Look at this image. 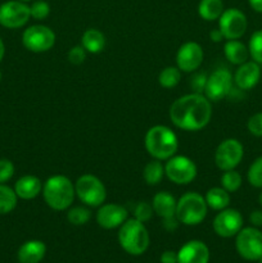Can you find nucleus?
<instances>
[{
    "label": "nucleus",
    "mask_w": 262,
    "mask_h": 263,
    "mask_svg": "<svg viewBox=\"0 0 262 263\" xmlns=\"http://www.w3.org/2000/svg\"><path fill=\"white\" fill-rule=\"evenodd\" d=\"M86 54L87 51L85 50L84 46L76 45L68 51L67 57H68V61L71 62L72 64H74V66H80V64L84 63L85 59H86Z\"/></svg>",
    "instance_id": "obj_35"
},
{
    "label": "nucleus",
    "mask_w": 262,
    "mask_h": 263,
    "mask_svg": "<svg viewBox=\"0 0 262 263\" xmlns=\"http://www.w3.org/2000/svg\"><path fill=\"white\" fill-rule=\"evenodd\" d=\"M46 253V246L40 240L26 241L18 249L20 263H39L43 261Z\"/></svg>",
    "instance_id": "obj_21"
},
{
    "label": "nucleus",
    "mask_w": 262,
    "mask_h": 263,
    "mask_svg": "<svg viewBox=\"0 0 262 263\" xmlns=\"http://www.w3.org/2000/svg\"><path fill=\"white\" fill-rule=\"evenodd\" d=\"M81 45L87 53L98 54L103 51L105 46V36L102 31L97 28H89L84 32L81 39Z\"/></svg>",
    "instance_id": "obj_23"
},
{
    "label": "nucleus",
    "mask_w": 262,
    "mask_h": 263,
    "mask_svg": "<svg viewBox=\"0 0 262 263\" xmlns=\"http://www.w3.org/2000/svg\"><path fill=\"white\" fill-rule=\"evenodd\" d=\"M205 203L213 211H222L230 204V195L223 187H211L204 195Z\"/></svg>",
    "instance_id": "obj_24"
},
{
    "label": "nucleus",
    "mask_w": 262,
    "mask_h": 263,
    "mask_svg": "<svg viewBox=\"0 0 262 263\" xmlns=\"http://www.w3.org/2000/svg\"><path fill=\"white\" fill-rule=\"evenodd\" d=\"M21 2H23V3H27V2H31V0H21Z\"/></svg>",
    "instance_id": "obj_45"
},
{
    "label": "nucleus",
    "mask_w": 262,
    "mask_h": 263,
    "mask_svg": "<svg viewBox=\"0 0 262 263\" xmlns=\"http://www.w3.org/2000/svg\"><path fill=\"white\" fill-rule=\"evenodd\" d=\"M249 220H251V223L254 228L262 226V211H253L249 216Z\"/></svg>",
    "instance_id": "obj_40"
},
{
    "label": "nucleus",
    "mask_w": 262,
    "mask_h": 263,
    "mask_svg": "<svg viewBox=\"0 0 262 263\" xmlns=\"http://www.w3.org/2000/svg\"><path fill=\"white\" fill-rule=\"evenodd\" d=\"M223 53H225L226 59L233 64L246 63L249 57V50L243 43L239 40H228L223 46Z\"/></svg>",
    "instance_id": "obj_22"
},
{
    "label": "nucleus",
    "mask_w": 262,
    "mask_h": 263,
    "mask_svg": "<svg viewBox=\"0 0 262 263\" xmlns=\"http://www.w3.org/2000/svg\"><path fill=\"white\" fill-rule=\"evenodd\" d=\"M0 80H2V72H0Z\"/></svg>",
    "instance_id": "obj_47"
},
{
    "label": "nucleus",
    "mask_w": 262,
    "mask_h": 263,
    "mask_svg": "<svg viewBox=\"0 0 262 263\" xmlns=\"http://www.w3.org/2000/svg\"><path fill=\"white\" fill-rule=\"evenodd\" d=\"M261 77V68L257 62H246L240 64L234 74V82L240 90H251L256 86Z\"/></svg>",
    "instance_id": "obj_19"
},
{
    "label": "nucleus",
    "mask_w": 262,
    "mask_h": 263,
    "mask_svg": "<svg viewBox=\"0 0 262 263\" xmlns=\"http://www.w3.org/2000/svg\"><path fill=\"white\" fill-rule=\"evenodd\" d=\"M118 241L126 253L131 256H141L149 248L151 238L144 222H140L136 218H131L126 220L120 226Z\"/></svg>",
    "instance_id": "obj_4"
},
{
    "label": "nucleus",
    "mask_w": 262,
    "mask_h": 263,
    "mask_svg": "<svg viewBox=\"0 0 262 263\" xmlns=\"http://www.w3.org/2000/svg\"><path fill=\"white\" fill-rule=\"evenodd\" d=\"M14 175V164L9 159H0V184L12 179Z\"/></svg>",
    "instance_id": "obj_37"
},
{
    "label": "nucleus",
    "mask_w": 262,
    "mask_h": 263,
    "mask_svg": "<svg viewBox=\"0 0 262 263\" xmlns=\"http://www.w3.org/2000/svg\"><path fill=\"white\" fill-rule=\"evenodd\" d=\"M221 186L229 193H234L241 186V176L235 170L223 171L221 176Z\"/></svg>",
    "instance_id": "obj_29"
},
{
    "label": "nucleus",
    "mask_w": 262,
    "mask_h": 263,
    "mask_svg": "<svg viewBox=\"0 0 262 263\" xmlns=\"http://www.w3.org/2000/svg\"><path fill=\"white\" fill-rule=\"evenodd\" d=\"M164 175L176 185H188L197 177V166L185 156H174L164 164Z\"/></svg>",
    "instance_id": "obj_9"
},
{
    "label": "nucleus",
    "mask_w": 262,
    "mask_h": 263,
    "mask_svg": "<svg viewBox=\"0 0 262 263\" xmlns=\"http://www.w3.org/2000/svg\"><path fill=\"white\" fill-rule=\"evenodd\" d=\"M4 54H5V46H4V43H3V40L0 39V62H2V59L4 58Z\"/></svg>",
    "instance_id": "obj_43"
},
{
    "label": "nucleus",
    "mask_w": 262,
    "mask_h": 263,
    "mask_svg": "<svg viewBox=\"0 0 262 263\" xmlns=\"http://www.w3.org/2000/svg\"><path fill=\"white\" fill-rule=\"evenodd\" d=\"M208 205L199 193H185L176 203V217L180 223L186 226H195L203 222L207 216Z\"/></svg>",
    "instance_id": "obj_5"
},
{
    "label": "nucleus",
    "mask_w": 262,
    "mask_h": 263,
    "mask_svg": "<svg viewBox=\"0 0 262 263\" xmlns=\"http://www.w3.org/2000/svg\"><path fill=\"white\" fill-rule=\"evenodd\" d=\"M210 249L203 241L190 240L177 252V263H208Z\"/></svg>",
    "instance_id": "obj_18"
},
{
    "label": "nucleus",
    "mask_w": 262,
    "mask_h": 263,
    "mask_svg": "<svg viewBox=\"0 0 262 263\" xmlns=\"http://www.w3.org/2000/svg\"><path fill=\"white\" fill-rule=\"evenodd\" d=\"M153 213V207H152V204H149V203L146 202H140L136 205L135 210H134V216H135L136 220H139L140 222H146V221L151 220Z\"/></svg>",
    "instance_id": "obj_34"
},
{
    "label": "nucleus",
    "mask_w": 262,
    "mask_h": 263,
    "mask_svg": "<svg viewBox=\"0 0 262 263\" xmlns=\"http://www.w3.org/2000/svg\"><path fill=\"white\" fill-rule=\"evenodd\" d=\"M223 2L222 0H200L198 5V13L200 18L204 21H216L220 18L223 12Z\"/></svg>",
    "instance_id": "obj_25"
},
{
    "label": "nucleus",
    "mask_w": 262,
    "mask_h": 263,
    "mask_svg": "<svg viewBox=\"0 0 262 263\" xmlns=\"http://www.w3.org/2000/svg\"><path fill=\"white\" fill-rule=\"evenodd\" d=\"M161 263H177V253L174 251H166L162 253Z\"/></svg>",
    "instance_id": "obj_39"
},
{
    "label": "nucleus",
    "mask_w": 262,
    "mask_h": 263,
    "mask_svg": "<svg viewBox=\"0 0 262 263\" xmlns=\"http://www.w3.org/2000/svg\"><path fill=\"white\" fill-rule=\"evenodd\" d=\"M128 212L123 205L116 204V203H108V204L100 205L99 211L97 212V222L100 228L105 230L120 228L126 220H127Z\"/></svg>",
    "instance_id": "obj_17"
},
{
    "label": "nucleus",
    "mask_w": 262,
    "mask_h": 263,
    "mask_svg": "<svg viewBox=\"0 0 262 263\" xmlns=\"http://www.w3.org/2000/svg\"><path fill=\"white\" fill-rule=\"evenodd\" d=\"M22 43L27 50L32 53H44L50 50L55 44V33L50 27L35 25L26 28L22 35Z\"/></svg>",
    "instance_id": "obj_8"
},
{
    "label": "nucleus",
    "mask_w": 262,
    "mask_h": 263,
    "mask_svg": "<svg viewBox=\"0 0 262 263\" xmlns=\"http://www.w3.org/2000/svg\"><path fill=\"white\" fill-rule=\"evenodd\" d=\"M91 212L86 207H73L67 212V220L74 226H82L89 222Z\"/></svg>",
    "instance_id": "obj_30"
},
{
    "label": "nucleus",
    "mask_w": 262,
    "mask_h": 263,
    "mask_svg": "<svg viewBox=\"0 0 262 263\" xmlns=\"http://www.w3.org/2000/svg\"><path fill=\"white\" fill-rule=\"evenodd\" d=\"M258 200H259V204L262 205V192H261V194H259V197H258Z\"/></svg>",
    "instance_id": "obj_44"
},
{
    "label": "nucleus",
    "mask_w": 262,
    "mask_h": 263,
    "mask_svg": "<svg viewBox=\"0 0 262 263\" xmlns=\"http://www.w3.org/2000/svg\"><path fill=\"white\" fill-rule=\"evenodd\" d=\"M74 185L64 175L49 177L43 186V197L46 204L54 211H66L73 203Z\"/></svg>",
    "instance_id": "obj_3"
},
{
    "label": "nucleus",
    "mask_w": 262,
    "mask_h": 263,
    "mask_svg": "<svg viewBox=\"0 0 262 263\" xmlns=\"http://www.w3.org/2000/svg\"><path fill=\"white\" fill-rule=\"evenodd\" d=\"M30 18V7L21 0H9L0 5V25L3 27H23Z\"/></svg>",
    "instance_id": "obj_12"
},
{
    "label": "nucleus",
    "mask_w": 262,
    "mask_h": 263,
    "mask_svg": "<svg viewBox=\"0 0 262 263\" xmlns=\"http://www.w3.org/2000/svg\"><path fill=\"white\" fill-rule=\"evenodd\" d=\"M236 252L247 261L262 258V233L257 228H244L236 234Z\"/></svg>",
    "instance_id": "obj_7"
},
{
    "label": "nucleus",
    "mask_w": 262,
    "mask_h": 263,
    "mask_svg": "<svg viewBox=\"0 0 262 263\" xmlns=\"http://www.w3.org/2000/svg\"><path fill=\"white\" fill-rule=\"evenodd\" d=\"M145 149L149 156L158 161H167L175 156L179 148V140L174 131L163 125L153 126L144 139Z\"/></svg>",
    "instance_id": "obj_2"
},
{
    "label": "nucleus",
    "mask_w": 262,
    "mask_h": 263,
    "mask_svg": "<svg viewBox=\"0 0 262 263\" xmlns=\"http://www.w3.org/2000/svg\"><path fill=\"white\" fill-rule=\"evenodd\" d=\"M244 156L243 145L236 139H226L221 141L215 152V163L221 171L235 170Z\"/></svg>",
    "instance_id": "obj_11"
},
{
    "label": "nucleus",
    "mask_w": 262,
    "mask_h": 263,
    "mask_svg": "<svg viewBox=\"0 0 262 263\" xmlns=\"http://www.w3.org/2000/svg\"><path fill=\"white\" fill-rule=\"evenodd\" d=\"M243 229V216L239 211L225 208L213 220V230L221 238H233Z\"/></svg>",
    "instance_id": "obj_15"
},
{
    "label": "nucleus",
    "mask_w": 262,
    "mask_h": 263,
    "mask_svg": "<svg viewBox=\"0 0 262 263\" xmlns=\"http://www.w3.org/2000/svg\"><path fill=\"white\" fill-rule=\"evenodd\" d=\"M247 17L241 10L236 8H229L222 12L218 18V28L222 32L223 37L228 40H238L246 33Z\"/></svg>",
    "instance_id": "obj_13"
},
{
    "label": "nucleus",
    "mask_w": 262,
    "mask_h": 263,
    "mask_svg": "<svg viewBox=\"0 0 262 263\" xmlns=\"http://www.w3.org/2000/svg\"><path fill=\"white\" fill-rule=\"evenodd\" d=\"M210 39L213 41V43H220V41L223 39V35L220 31V28H215V30L211 31Z\"/></svg>",
    "instance_id": "obj_41"
},
{
    "label": "nucleus",
    "mask_w": 262,
    "mask_h": 263,
    "mask_svg": "<svg viewBox=\"0 0 262 263\" xmlns=\"http://www.w3.org/2000/svg\"><path fill=\"white\" fill-rule=\"evenodd\" d=\"M176 203L177 200L169 192H159L153 197L152 207L154 213L163 220V228L167 231H175L180 223L176 217Z\"/></svg>",
    "instance_id": "obj_14"
},
{
    "label": "nucleus",
    "mask_w": 262,
    "mask_h": 263,
    "mask_svg": "<svg viewBox=\"0 0 262 263\" xmlns=\"http://www.w3.org/2000/svg\"><path fill=\"white\" fill-rule=\"evenodd\" d=\"M233 74L229 69L218 68L210 74L205 81L204 94L210 102H218L233 91Z\"/></svg>",
    "instance_id": "obj_10"
},
{
    "label": "nucleus",
    "mask_w": 262,
    "mask_h": 263,
    "mask_svg": "<svg viewBox=\"0 0 262 263\" xmlns=\"http://www.w3.org/2000/svg\"><path fill=\"white\" fill-rule=\"evenodd\" d=\"M249 55L254 62L262 64V30L256 31L249 40Z\"/></svg>",
    "instance_id": "obj_31"
},
{
    "label": "nucleus",
    "mask_w": 262,
    "mask_h": 263,
    "mask_svg": "<svg viewBox=\"0 0 262 263\" xmlns=\"http://www.w3.org/2000/svg\"><path fill=\"white\" fill-rule=\"evenodd\" d=\"M247 127H248V131L252 135L262 138V112L256 113V115L252 116L248 120Z\"/></svg>",
    "instance_id": "obj_36"
},
{
    "label": "nucleus",
    "mask_w": 262,
    "mask_h": 263,
    "mask_svg": "<svg viewBox=\"0 0 262 263\" xmlns=\"http://www.w3.org/2000/svg\"><path fill=\"white\" fill-rule=\"evenodd\" d=\"M43 190V185L39 177L32 176V175H26L18 179L14 185V192L18 198L25 200H31L38 197Z\"/></svg>",
    "instance_id": "obj_20"
},
{
    "label": "nucleus",
    "mask_w": 262,
    "mask_h": 263,
    "mask_svg": "<svg viewBox=\"0 0 262 263\" xmlns=\"http://www.w3.org/2000/svg\"><path fill=\"white\" fill-rule=\"evenodd\" d=\"M248 181L252 186L262 187V157H258L248 170Z\"/></svg>",
    "instance_id": "obj_32"
},
{
    "label": "nucleus",
    "mask_w": 262,
    "mask_h": 263,
    "mask_svg": "<svg viewBox=\"0 0 262 263\" xmlns=\"http://www.w3.org/2000/svg\"><path fill=\"white\" fill-rule=\"evenodd\" d=\"M17 194L13 189L4 184H0V215L10 213L17 207Z\"/></svg>",
    "instance_id": "obj_27"
},
{
    "label": "nucleus",
    "mask_w": 262,
    "mask_h": 263,
    "mask_svg": "<svg viewBox=\"0 0 262 263\" xmlns=\"http://www.w3.org/2000/svg\"><path fill=\"white\" fill-rule=\"evenodd\" d=\"M74 192L77 198L89 207H100L107 198V189L102 180L90 174L82 175L77 179Z\"/></svg>",
    "instance_id": "obj_6"
},
{
    "label": "nucleus",
    "mask_w": 262,
    "mask_h": 263,
    "mask_svg": "<svg viewBox=\"0 0 262 263\" xmlns=\"http://www.w3.org/2000/svg\"><path fill=\"white\" fill-rule=\"evenodd\" d=\"M248 2L252 9L258 13H262V0H248Z\"/></svg>",
    "instance_id": "obj_42"
},
{
    "label": "nucleus",
    "mask_w": 262,
    "mask_h": 263,
    "mask_svg": "<svg viewBox=\"0 0 262 263\" xmlns=\"http://www.w3.org/2000/svg\"><path fill=\"white\" fill-rule=\"evenodd\" d=\"M204 53H203L202 46L195 41H188L182 44L176 54L177 68L182 72H194L202 64Z\"/></svg>",
    "instance_id": "obj_16"
},
{
    "label": "nucleus",
    "mask_w": 262,
    "mask_h": 263,
    "mask_svg": "<svg viewBox=\"0 0 262 263\" xmlns=\"http://www.w3.org/2000/svg\"><path fill=\"white\" fill-rule=\"evenodd\" d=\"M257 262H258V263H262V258H259L258 261H257Z\"/></svg>",
    "instance_id": "obj_46"
},
{
    "label": "nucleus",
    "mask_w": 262,
    "mask_h": 263,
    "mask_svg": "<svg viewBox=\"0 0 262 263\" xmlns=\"http://www.w3.org/2000/svg\"><path fill=\"white\" fill-rule=\"evenodd\" d=\"M164 176V166L162 164V161L158 159H153L152 162L146 163V166L144 167L143 171V177L144 181L146 182L151 186L154 185H158L162 181Z\"/></svg>",
    "instance_id": "obj_26"
},
{
    "label": "nucleus",
    "mask_w": 262,
    "mask_h": 263,
    "mask_svg": "<svg viewBox=\"0 0 262 263\" xmlns=\"http://www.w3.org/2000/svg\"><path fill=\"white\" fill-rule=\"evenodd\" d=\"M30 13L32 18L43 21L50 14V5L46 2H44V0H38V2H35L30 7Z\"/></svg>",
    "instance_id": "obj_33"
},
{
    "label": "nucleus",
    "mask_w": 262,
    "mask_h": 263,
    "mask_svg": "<svg viewBox=\"0 0 262 263\" xmlns=\"http://www.w3.org/2000/svg\"><path fill=\"white\" fill-rule=\"evenodd\" d=\"M181 80V71L177 67H166L161 71L158 76V82L164 89H172Z\"/></svg>",
    "instance_id": "obj_28"
},
{
    "label": "nucleus",
    "mask_w": 262,
    "mask_h": 263,
    "mask_svg": "<svg viewBox=\"0 0 262 263\" xmlns=\"http://www.w3.org/2000/svg\"><path fill=\"white\" fill-rule=\"evenodd\" d=\"M205 81H207V77H205L204 74H197V76L194 77V80H193L192 86L194 87L195 91L199 92L200 94V92H202V90H204Z\"/></svg>",
    "instance_id": "obj_38"
},
{
    "label": "nucleus",
    "mask_w": 262,
    "mask_h": 263,
    "mask_svg": "<svg viewBox=\"0 0 262 263\" xmlns=\"http://www.w3.org/2000/svg\"><path fill=\"white\" fill-rule=\"evenodd\" d=\"M212 105L199 92L182 95L170 107V120L176 127L185 131H199L210 123Z\"/></svg>",
    "instance_id": "obj_1"
}]
</instances>
